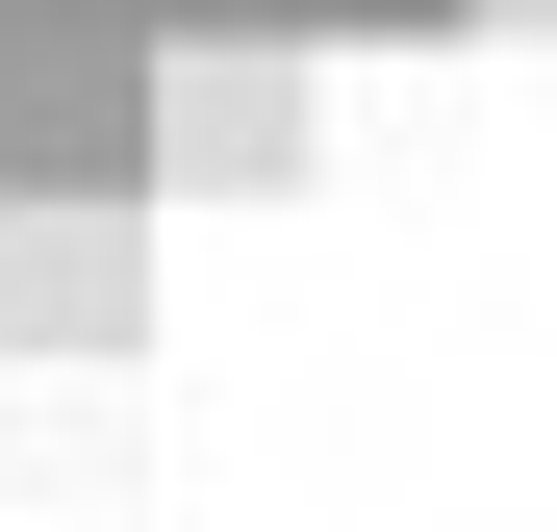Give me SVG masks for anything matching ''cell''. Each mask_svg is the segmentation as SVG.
Here are the masks:
<instances>
[{"label":"cell","mask_w":557,"mask_h":532,"mask_svg":"<svg viewBox=\"0 0 557 532\" xmlns=\"http://www.w3.org/2000/svg\"><path fill=\"white\" fill-rule=\"evenodd\" d=\"M0 330L26 355H127L152 330V203H0Z\"/></svg>","instance_id":"obj_1"},{"label":"cell","mask_w":557,"mask_h":532,"mask_svg":"<svg viewBox=\"0 0 557 532\" xmlns=\"http://www.w3.org/2000/svg\"><path fill=\"white\" fill-rule=\"evenodd\" d=\"M278 152H305V51H278V26L152 51V177H278Z\"/></svg>","instance_id":"obj_2"},{"label":"cell","mask_w":557,"mask_h":532,"mask_svg":"<svg viewBox=\"0 0 557 532\" xmlns=\"http://www.w3.org/2000/svg\"><path fill=\"white\" fill-rule=\"evenodd\" d=\"M507 26H557V0H507Z\"/></svg>","instance_id":"obj_3"}]
</instances>
